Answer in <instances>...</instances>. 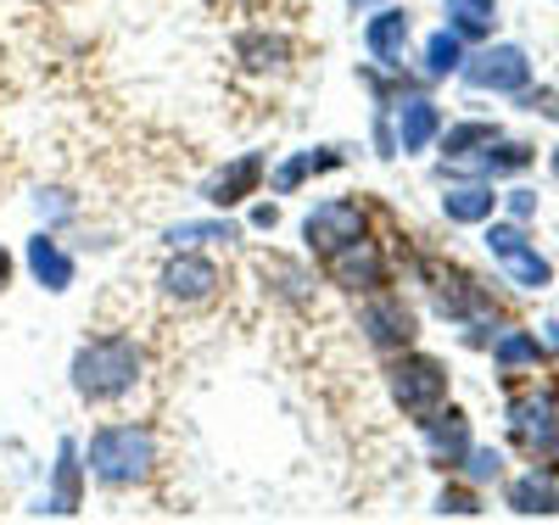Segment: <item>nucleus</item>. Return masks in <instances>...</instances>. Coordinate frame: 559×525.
<instances>
[{"label": "nucleus", "instance_id": "obj_1", "mask_svg": "<svg viewBox=\"0 0 559 525\" xmlns=\"http://www.w3.org/2000/svg\"><path fill=\"white\" fill-rule=\"evenodd\" d=\"M152 469H157V437H152V425L118 419V425L90 431V442H84V475L96 487H107V492L146 487Z\"/></svg>", "mask_w": 559, "mask_h": 525}, {"label": "nucleus", "instance_id": "obj_2", "mask_svg": "<svg viewBox=\"0 0 559 525\" xmlns=\"http://www.w3.org/2000/svg\"><path fill=\"white\" fill-rule=\"evenodd\" d=\"M140 374H146V353H140V342L123 336V330L90 336L68 363V380L84 403H123L140 386Z\"/></svg>", "mask_w": 559, "mask_h": 525}, {"label": "nucleus", "instance_id": "obj_3", "mask_svg": "<svg viewBox=\"0 0 559 525\" xmlns=\"http://www.w3.org/2000/svg\"><path fill=\"white\" fill-rule=\"evenodd\" d=\"M386 386H392V397H397V408H403L408 419H426L431 408L448 403V363L431 358V353L403 347V353H392V363H386Z\"/></svg>", "mask_w": 559, "mask_h": 525}, {"label": "nucleus", "instance_id": "obj_4", "mask_svg": "<svg viewBox=\"0 0 559 525\" xmlns=\"http://www.w3.org/2000/svg\"><path fill=\"white\" fill-rule=\"evenodd\" d=\"M218 285H224V269H218L207 252H197V247H174V258H168L163 274H157V291H163V302H174V308H202V302H213Z\"/></svg>", "mask_w": 559, "mask_h": 525}, {"label": "nucleus", "instance_id": "obj_5", "mask_svg": "<svg viewBox=\"0 0 559 525\" xmlns=\"http://www.w3.org/2000/svg\"><path fill=\"white\" fill-rule=\"evenodd\" d=\"M358 330H364V342L376 347V353H403V347H414V336H419V319H414V308L397 297V291H369L364 297V308H358Z\"/></svg>", "mask_w": 559, "mask_h": 525}, {"label": "nucleus", "instance_id": "obj_6", "mask_svg": "<svg viewBox=\"0 0 559 525\" xmlns=\"http://www.w3.org/2000/svg\"><path fill=\"white\" fill-rule=\"evenodd\" d=\"M358 235H369V207L358 196H331V202H319L308 218H302V241L308 252H336L347 241H358Z\"/></svg>", "mask_w": 559, "mask_h": 525}, {"label": "nucleus", "instance_id": "obj_7", "mask_svg": "<svg viewBox=\"0 0 559 525\" xmlns=\"http://www.w3.org/2000/svg\"><path fill=\"white\" fill-rule=\"evenodd\" d=\"M324 274H331L342 291H353V297H369V291H381V285L392 279L381 241H369V235H358V241H347L336 252H324Z\"/></svg>", "mask_w": 559, "mask_h": 525}, {"label": "nucleus", "instance_id": "obj_8", "mask_svg": "<svg viewBox=\"0 0 559 525\" xmlns=\"http://www.w3.org/2000/svg\"><path fill=\"white\" fill-rule=\"evenodd\" d=\"M464 79H471V90H498V95H515V90H526L532 62H526L521 45H487V51H476L471 62H464Z\"/></svg>", "mask_w": 559, "mask_h": 525}, {"label": "nucleus", "instance_id": "obj_9", "mask_svg": "<svg viewBox=\"0 0 559 525\" xmlns=\"http://www.w3.org/2000/svg\"><path fill=\"white\" fill-rule=\"evenodd\" d=\"M263 152H241L236 163H224L207 184H202V202L213 213H229V207H241L247 196H258V184H263Z\"/></svg>", "mask_w": 559, "mask_h": 525}, {"label": "nucleus", "instance_id": "obj_10", "mask_svg": "<svg viewBox=\"0 0 559 525\" xmlns=\"http://www.w3.org/2000/svg\"><path fill=\"white\" fill-rule=\"evenodd\" d=\"M509 425H515V437L532 458H559V414L548 397H515L509 403Z\"/></svg>", "mask_w": 559, "mask_h": 525}, {"label": "nucleus", "instance_id": "obj_11", "mask_svg": "<svg viewBox=\"0 0 559 525\" xmlns=\"http://www.w3.org/2000/svg\"><path fill=\"white\" fill-rule=\"evenodd\" d=\"M419 431H426V453L431 464H464V453H471V419H464L459 408H431L426 419H419Z\"/></svg>", "mask_w": 559, "mask_h": 525}, {"label": "nucleus", "instance_id": "obj_12", "mask_svg": "<svg viewBox=\"0 0 559 525\" xmlns=\"http://www.w3.org/2000/svg\"><path fill=\"white\" fill-rule=\"evenodd\" d=\"M258 279H263V291H269L274 302H286V308H308V302H313V274H308L302 258L269 252V258H258Z\"/></svg>", "mask_w": 559, "mask_h": 525}, {"label": "nucleus", "instance_id": "obj_13", "mask_svg": "<svg viewBox=\"0 0 559 525\" xmlns=\"http://www.w3.org/2000/svg\"><path fill=\"white\" fill-rule=\"evenodd\" d=\"M408 34H414V23H408V7H381L376 17L364 23V45H369V57H376L381 68H403V51H408Z\"/></svg>", "mask_w": 559, "mask_h": 525}, {"label": "nucleus", "instance_id": "obj_14", "mask_svg": "<svg viewBox=\"0 0 559 525\" xmlns=\"http://www.w3.org/2000/svg\"><path fill=\"white\" fill-rule=\"evenodd\" d=\"M28 274H34L51 297H62V291H73V274H79V269H73V252L57 241V235L39 229L34 241H28Z\"/></svg>", "mask_w": 559, "mask_h": 525}, {"label": "nucleus", "instance_id": "obj_15", "mask_svg": "<svg viewBox=\"0 0 559 525\" xmlns=\"http://www.w3.org/2000/svg\"><path fill=\"white\" fill-rule=\"evenodd\" d=\"M79 498H84V453L79 442L68 437L57 448V481H51V498H45V509L51 514H79Z\"/></svg>", "mask_w": 559, "mask_h": 525}, {"label": "nucleus", "instance_id": "obj_16", "mask_svg": "<svg viewBox=\"0 0 559 525\" xmlns=\"http://www.w3.org/2000/svg\"><path fill=\"white\" fill-rule=\"evenodd\" d=\"M236 57H241L247 73H286L292 39H286V34H269V28H252V34L236 39Z\"/></svg>", "mask_w": 559, "mask_h": 525}, {"label": "nucleus", "instance_id": "obj_17", "mask_svg": "<svg viewBox=\"0 0 559 525\" xmlns=\"http://www.w3.org/2000/svg\"><path fill=\"white\" fill-rule=\"evenodd\" d=\"M442 129V112L426 102V95H408L397 107V152H426Z\"/></svg>", "mask_w": 559, "mask_h": 525}, {"label": "nucleus", "instance_id": "obj_18", "mask_svg": "<svg viewBox=\"0 0 559 525\" xmlns=\"http://www.w3.org/2000/svg\"><path fill=\"white\" fill-rule=\"evenodd\" d=\"M331 168H342V146L297 152V157H286V163H280V174H274V190H280V196H292V190H297L302 179H313V174H331Z\"/></svg>", "mask_w": 559, "mask_h": 525}, {"label": "nucleus", "instance_id": "obj_19", "mask_svg": "<svg viewBox=\"0 0 559 525\" xmlns=\"http://www.w3.org/2000/svg\"><path fill=\"white\" fill-rule=\"evenodd\" d=\"M442 213L453 224H487L498 213V196L487 184H453V190H442Z\"/></svg>", "mask_w": 559, "mask_h": 525}, {"label": "nucleus", "instance_id": "obj_20", "mask_svg": "<svg viewBox=\"0 0 559 525\" xmlns=\"http://www.w3.org/2000/svg\"><path fill=\"white\" fill-rule=\"evenodd\" d=\"M509 509L515 514H559V481L554 475H521V481H509Z\"/></svg>", "mask_w": 559, "mask_h": 525}, {"label": "nucleus", "instance_id": "obj_21", "mask_svg": "<svg viewBox=\"0 0 559 525\" xmlns=\"http://www.w3.org/2000/svg\"><path fill=\"white\" fill-rule=\"evenodd\" d=\"M168 247H229V241H241V224H229V218H185L163 235Z\"/></svg>", "mask_w": 559, "mask_h": 525}, {"label": "nucleus", "instance_id": "obj_22", "mask_svg": "<svg viewBox=\"0 0 559 525\" xmlns=\"http://www.w3.org/2000/svg\"><path fill=\"white\" fill-rule=\"evenodd\" d=\"M503 269H509V279L515 285H526V291H543V285L554 279V269H548V258H537L532 247H515L509 258H498Z\"/></svg>", "mask_w": 559, "mask_h": 525}, {"label": "nucleus", "instance_id": "obj_23", "mask_svg": "<svg viewBox=\"0 0 559 525\" xmlns=\"http://www.w3.org/2000/svg\"><path fill=\"white\" fill-rule=\"evenodd\" d=\"M459 68H464V45H459V34H453V28L431 34V39H426V73H431V79H448V73H459Z\"/></svg>", "mask_w": 559, "mask_h": 525}, {"label": "nucleus", "instance_id": "obj_24", "mask_svg": "<svg viewBox=\"0 0 559 525\" xmlns=\"http://www.w3.org/2000/svg\"><path fill=\"white\" fill-rule=\"evenodd\" d=\"M532 163V146L521 140H487L481 146V174H521Z\"/></svg>", "mask_w": 559, "mask_h": 525}, {"label": "nucleus", "instance_id": "obj_25", "mask_svg": "<svg viewBox=\"0 0 559 525\" xmlns=\"http://www.w3.org/2000/svg\"><path fill=\"white\" fill-rule=\"evenodd\" d=\"M492 358H498V369H526V363H537V336H526V330H509V336H498Z\"/></svg>", "mask_w": 559, "mask_h": 525}, {"label": "nucleus", "instance_id": "obj_26", "mask_svg": "<svg viewBox=\"0 0 559 525\" xmlns=\"http://www.w3.org/2000/svg\"><path fill=\"white\" fill-rule=\"evenodd\" d=\"M487 140H498L492 123H459V129L442 134V152H448V157H471L476 146H487Z\"/></svg>", "mask_w": 559, "mask_h": 525}, {"label": "nucleus", "instance_id": "obj_27", "mask_svg": "<svg viewBox=\"0 0 559 525\" xmlns=\"http://www.w3.org/2000/svg\"><path fill=\"white\" fill-rule=\"evenodd\" d=\"M448 17H453V34H459V39L492 34V12H481V7H448Z\"/></svg>", "mask_w": 559, "mask_h": 525}, {"label": "nucleus", "instance_id": "obj_28", "mask_svg": "<svg viewBox=\"0 0 559 525\" xmlns=\"http://www.w3.org/2000/svg\"><path fill=\"white\" fill-rule=\"evenodd\" d=\"M498 469H503L498 448H471L464 453V475H471V481H498Z\"/></svg>", "mask_w": 559, "mask_h": 525}, {"label": "nucleus", "instance_id": "obj_29", "mask_svg": "<svg viewBox=\"0 0 559 525\" xmlns=\"http://www.w3.org/2000/svg\"><path fill=\"white\" fill-rule=\"evenodd\" d=\"M437 514H459V520H471V514H481V503H476V492H464V487H442Z\"/></svg>", "mask_w": 559, "mask_h": 525}, {"label": "nucleus", "instance_id": "obj_30", "mask_svg": "<svg viewBox=\"0 0 559 525\" xmlns=\"http://www.w3.org/2000/svg\"><path fill=\"white\" fill-rule=\"evenodd\" d=\"M515 247H526L521 224H492V229H487V252H492V258H509Z\"/></svg>", "mask_w": 559, "mask_h": 525}, {"label": "nucleus", "instance_id": "obj_31", "mask_svg": "<svg viewBox=\"0 0 559 525\" xmlns=\"http://www.w3.org/2000/svg\"><path fill=\"white\" fill-rule=\"evenodd\" d=\"M532 207H537L532 190H515V196H509V213H515V218H532Z\"/></svg>", "mask_w": 559, "mask_h": 525}, {"label": "nucleus", "instance_id": "obj_32", "mask_svg": "<svg viewBox=\"0 0 559 525\" xmlns=\"http://www.w3.org/2000/svg\"><path fill=\"white\" fill-rule=\"evenodd\" d=\"M252 224H258V229H274V224H280V207H274V202L252 207Z\"/></svg>", "mask_w": 559, "mask_h": 525}, {"label": "nucleus", "instance_id": "obj_33", "mask_svg": "<svg viewBox=\"0 0 559 525\" xmlns=\"http://www.w3.org/2000/svg\"><path fill=\"white\" fill-rule=\"evenodd\" d=\"M7 285H12V252L0 247V291H7Z\"/></svg>", "mask_w": 559, "mask_h": 525}, {"label": "nucleus", "instance_id": "obj_34", "mask_svg": "<svg viewBox=\"0 0 559 525\" xmlns=\"http://www.w3.org/2000/svg\"><path fill=\"white\" fill-rule=\"evenodd\" d=\"M448 7H481V12H498V0H448Z\"/></svg>", "mask_w": 559, "mask_h": 525}, {"label": "nucleus", "instance_id": "obj_35", "mask_svg": "<svg viewBox=\"0 0 559 525\" xmlns=\"http://www.w3.org/2000/svg\"><path fill=\"white\" fill-rule=\"evenodd\" d=\"M347 7H353V12H369V7H381V0H347Z\"/></svg>", "mask_w": 559, "mask_h": 525}]
</instances>
